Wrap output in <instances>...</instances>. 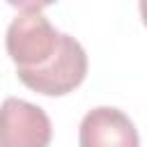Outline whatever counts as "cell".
Wrapping results in <instances>:
<instances>
[{"instance_id": "obj_1", "label": "cell", "mask_w": 147, "mask_h": 147, "mask_svg": "<svg viewBox=\"0 0 147 147\" xmlns=\"http://www.w3.org/2000/svg\"><path fill=\"white\" fill-rule=\"evenodd\" d=\"M44 5L23 2L18 14L11 18L5 37L9 57L16 64V71H32L44 67L60 46V34L51 21L41 14Z\"/></svg>"}, {"instance_id": "obj_2", "label": "cell", "mask_w": 147, "mask_h": 147, "mask_svg": "<svg viewBox=\"0 0 147 147\" xmlns=\"http://www.w3.org/2000/svg\"><path fill=\"white\" fill-rule=\"evenodd\" d=\"M18 78L34 92L46 96H62L74 92L87 76V55L78 39L71 34H60V46L55 55L39 69L16 71Z\"/></svg>"}, {"instance_id": "obj_3", "label": "cell", "mask_w": 147, "mask_h": 147, "mask_svg": "<svg viewBox=\"0 0 147 147\" xmlns=\"http://www.w3.org/2000/svg\"><path fill=\"white\" fill-rule=\"evenodd\" d=\"M53 126L44 108L9 96L0 106V147H48Z\"/></svg>"}, {"instance_id": "obj_4", "label": "cell", "mask_w": 147, "mask_h": 147, "mask_svg": "<svg viewBox=\"0 0 147 147\" xmlns=\"http://www.w3.org/2000/svg\"><path fill=\"white\" fill-rule=\"evenodd\" d=\"M80 147H140L138 129L119 108L96 106L85 113L78 129Z\"/></svg>"}, {"instance_id": "obj_5", "label": "cell", "mask_w": 147, "mask_h": 147, "mask_svg": "<svg viewBox=\"0 0 147 147\" xmlns=\"http://www.w3.org/2000/svg\"><path fill=\"white\" fill-rule=\"evenodd\" d=\"M140 14H142V23L147 25V2H140Z\"/></svg>"}]
</instances>
